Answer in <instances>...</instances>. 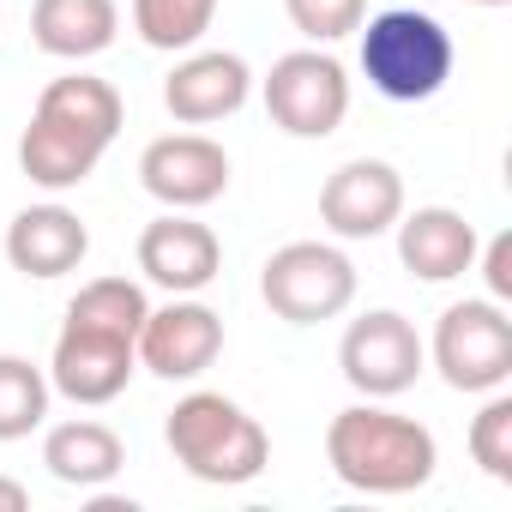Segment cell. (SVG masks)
<instances>
[{"label":"cell","instance_id":"3","mask_svg":"<svg viewBox=\"0 0 512 512\" xmlns=\"http://www.w3.org/2000/svg\"><path fill=\"white\" fill-rule=\"evenodd\" d=\"M163 440H169L175 464L211 488H241L272 464V434L223 392H187L169 410Z\"/></svg>","mask_w":512,"mask_h":512},{"label":"cell","instance_id":"8","mask_svg":"<svg viewBox=\"0 0 512 512\" xmlns=\"http://www.w3.org/2000/svg\"><path fill=\"white\" fill-rule=\"evenodd\" d=\"M422 362H428V350H422L416 326L404 314H392V308H374V314L350 320V332L338 344V368H344V380L362 398H398V392H410L416 374H422Z\"/></svg>","mask_w":512,"mask_h":512},{"label":"cell","instance_id":"4","mask_svg":"<svg viewBox=\"0 0 512 512\" xmlns=\"http://www.w3.org/2000/svg\"><path fill=\"white\" fill-rule=\"evenodd\" d=\"M356 31H362V73L386 103H428L446 91L458 49L440 19H428L416 7H392Z\"/></svg>","mask_w":512,"mask_h":512},{"label":"cell","instance_id":"16","mask_svg":"<svg viewBox=\"0 0 512 512\" xmlns=\"http://www.w3.org/2000/svg\"><path fill=\"white\" fill-rule=\"evenodd\" d=\"M253 91V73L241 55H223V49H205V55H187L169 85H163V109L181 121V127H211L223 115H235Z\"/></svg>","mask_w":512,"mask_h":512},{"label":"cell","instance_id":"17","mask_svg":"<svg viewBox=\"0 0 512 512\" xmlns=\"http://www.w3.org/2000/svg\"><path fill=\"white\" fill-rule=\"evenodd\" d=\"M121 7L115 0H37L31 7V43L55 61H91L115 43Z\"/></svg>","mask_w":512,"mask_h":512},{"label":"cell","instance_id":"13","mask_svg":"<svg viewBox=\"0 0 512 512\" xmlns=\"http://www.w3.org/2000/svg\"><path fill=\"white\" fill-rule=\"evenodd\" d=\"M139 272L169 296H193L223 272V241L205 223L169 211V217L145 223V235H139Z\"/></svg>","mask_w":512,"mask_h":512},{"label":"cell","instance_id":"25","mask_svg":"<svg viewBox=\"0 0 512 512\" xmlns=\"http://www.w3.org/2000/svg\"><path fill=\"white\" fill-rule=\"evenodd\" d=\"M25 506H31L25 482H13V476H0V512H25Z\"/></svg>","mask_w":512,"mask_h":512},{"label":"cell","instance_id":"10","mask_svg":"<svg viewBox=\"0 0 512 512\" xmlns=\"http://www.w3.org/2000/svg\"><path fill=\"white\" fill-rule=\"evenodd\" d=\"M404 217V175L380 157H356L326 175L320 187V223L344 241H374Z\"/></svg>","mask_w":512,"mask_h":512},{"label":"cell","instance_id":"19","mask_svg":"<svg viewBox=\"0 0 512 512\" xmlns=\"http://www.w3.org/2000/svg\"><path fill=\"white\" fill-rule=\"evenodd\" d=\"M145 314H151V302H145V290L127 284V278H91V284L67 302V326H91V332L127 338V344L139 338Z\"/></svg>","mask_w":512,"mask_h":512},{"label":"cell","instance_id":"9","mask_svg":"<svg viewBox=\"0 0 512 512\" xmlns=\"http://www.w3.org/2000/svg\"><path fill=\"white\" fill-rule=\"evenodd\" d=\"M139 181L169 211H199L229 187V151L205 133H163L139 157Z\"/></svg>","mask_w":512,"mask_h":512},{"label":"cell","instance_id":"5","mask_svg":"<svg viewBox=\"0 0 512 512\" xmlns=\"http://www.w3.org/2000/svg\"><path fill=\"white\" fill-rule=\"evenodd\" d=\"M260 296L278 320L320 326V320H338L356 302V266H350V253H338L326 241H290L266 260Z\"/></svg>","mask_w":512,"mask_h":512},{"label":"cell","instance_id":"22","mask_svg":"<svg viewBox=\"0 0 512 512\" xmlns=\"http://www.w3.org/2000/svg\"><path fill=\"white\" fill-rule=\"evenodd\" d=\"M470 458L482 464V476L512 482V398L506 392H494L476 410V422H470Z\"/></svg>","mask_w":512,"mask_h":512},{"label":"cell","instance_id":"21","mask_svg":"<svg viewBox=\"0 0 512 512\" xmlns=\"http://www.w3.org/2000/svg\"><path fill=\"white\" fill-rule=\"evenodd\" d=\"M211 19H217V0H133V31L163 55L193 49L211 31Z\"/></svg>","mask_w":512,"mask_h":512},{"label":"cell","instance_id":"15","mask_svg":"<svg viewBox=\"0 0 512 512\" xmlns=\"http://www.w3.org/2000/svg\"><path fill=\"white\" fill-rule=\"evenodd\" d=\"M476 223L452 205H422L398 223V260L422 284H452L476 266Z\"/></svg>","mask_w":512,"mask_h":512},{"label":"cell","instance_id":"23","mask_svg":"<svg viewBox=\"0 0 512 512\" xmlns=\"http://www.w3.org/2000/svg\"><path fill=\"white\" fill-rule=\"evenodd\" d=\"M284 13L308 43H338L368 19V0H284Z\"/></svg>","mask_w":512,"mask_h":512},{"label":"cell","instance_id":"24","mask_svg":"<svg viewBox=\"0 0 512 512\" xmlns=\"http://www.w3.org/2000/svg\"><path fill=\"white\" fill-rule=\"evenodd\" d=\"M482 253V278H488V302H512V235L500 229L488 247H476Z\"/></svg>","mask_w":512,"mask_h":512},{"label":"cell","instance_id":"26","mask_svg":"<svg viewBox=\"0 0 512 512\" xmlns=\"http://www.w3.org/2000/svg\"><path fill=\"white\" fill-rule=\"evenodd\" d=\"M470 7H506V0H470Z\"/></svg>","mask_w":512,"mask_h":512},{"label":"cell","instance_id":"11","mask_svg":"<svg viewBox=\"0 0 512 512\" xmlns=\"http://www.w3.org/2000/svg\"><path fill=\"white\" fill-rule=\"evenodd\" d=\"M133 350H139V368H151L157 380H199L223 350V320L205 302H169L145 314Z\"/></svg>","mask_w":512,"mask_h":512},{"label":"cell","instance_id":"1","mask_svg":"<svg viewBox=\"0 0 512 512\" xmlns=\"http://www.w3.org/2000/svg\"><path fill=\"white\" fill-rule=\"evenodd\" d=\"M121 121H127V103L109 79H91V73L49 79L37 109H31V127L19 139V169L37 187L67 193V187L91 181V169L115 145Z\"/></svg>","mask_w":512,"mask_h":512},{"label":"cell","instance_id":"6","mask_svg":"<svg viewBox=\"0 0 512 512\" xmlns=\"http://www.w3.org/2000/svg\"><path fill=\"white\" fill-rule=\"evenodd\" d=\"M434 368L452 392H500L512 380V320L500 302H452L434 326Z\"/></svg>","mask_w":512,"mask_h":512},{"label":"cell","instance_id":"7","mask_svg":"<svg viewBox=\"0 0 512 512\" xmlns=\"http://www.w3.org/2000/svg\"><path fill=\"white\" fill-rule=\"evenodd\" d=\"M266 115L290 139H326L350 115V79L326 49H296L278 55L266 73Z\"/></svg>","mask_w":512,"mask_h":512},{"label":"cell","instance_id":"18","mask_svg":"<svg viewBox=\"0 0 512 512\" xmlns=\"http://www.w3.org/2000/svg\"><path fill=\"white\" fill-rule=\"evenodd\" d=\"M43 464H49V476L67 482V488H103V482L127 464V446H121V434H115L109 422L79 416V422L49 428V440H43Z\"/></svg>","mask_w":512,"mask_h":512},{"label":"cell","instance_id":"2","mask_svg":"<svg viewBox=\"0 0 512 512\" xmlns=\"http://www.w3.org/2000/svg\"><path fill=\"white\" fill-rule=\"evenodd\" d=\"M326 464L344 488L356 494H410L434 476L440 446L422 422L380 410V404H350L326 428Z\"/></svg>","mask_w":512,"mask_h":512},{"label":"cell","instance_id":"20","mask_svg":"<svg viewBox=\"0 0 512 512\" xmlns=\"http://www.w3.org/2000/svg\"><path fill=\"white\" fill-rule=\"evenodd\" d=\"M49 374L25 356H0V440H25L49 416Z\"/></svg>","mask_w":512,"mask_h":512},{"label":"cell","instance_id":"12","mask_svg":"<svg viewBox=\"0 0 512 512\" xmlns=\"http://www.w3.org/2000/svg\"><path fill=\"white\" fill-rule=\"evenodd\" d=\"M139 368V350L127 338L91 332V326H61L55 356H49V386L73 404H115Z\"/></svg>","mask_w":512,"mask_h":512},{"label":"cell","instance_id":"14","mask_svg":"<svg viewBox=\"0 0 512 512\" xmlns=\"http://www.w3.org/2000/svg\"><path fill=\"white\" fill-rule=\"evenodd\" d=\"M85 253H91V229L67 205H25L7 223V260L25 278H43V284L67 278V272H79Z\"/></svg>","mask_w":512,"mask_h":512}]
</instances>
